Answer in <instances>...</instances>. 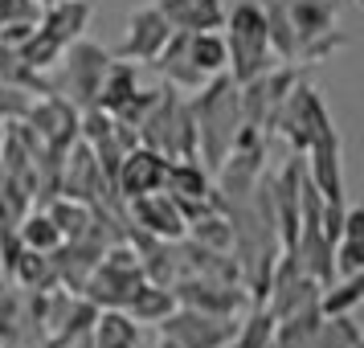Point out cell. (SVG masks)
Here are the masks:
<instances>
[{"label": "cell", "instance_id": "6da1fadb", "mask_svg": "<svg viewBox=\"0 0 364 348\" xmlns=\"http://www.w3.org/2000/svg\"><path fill=\"white\" fill-rule=\"evenodd\" d=\"M188 115L197 123V160L209 172L221 168L230 156L233 132L242 127V102H237V83L230 74H213L205 86L193 90L188 99Z\"/></svg>", "mask_w": 364, "mask_h": 348}, {"label": "cell", "instance_id": "7a4b0ae2", "mask_svg": "<svg viewBox=\"0 0 364 348\" xmlns=\"http://www.w3.org/2000/svg\"><path fill=\"white\" fill-rule=\"evenodd\" d=\"M225 53H230V74L233 83L242 86L250 78H258L266 70L274 66V53H270V41H266V21L258 0H237L233 9H225Z\"/></svg>", "mask_w": 364, "mask_h": 348}, {"label": "cell", "instance_id": "3957f363", "mask_svg": "<svg viewBox=\"0 0 364 348\" xmlns=\"http://www.w3.org/2000/svg\"><path fill=\"white\" fill-rule=\"evenodd\" d=\"M139 144L168 160H197V123L188 115V99L176 86H160V99L139 123Z\"/></svg>", "mask_w": 364, "mask_h": 348}, {"label": "cell", "instance_id": "277c9868", "mask_svg": "<svg viewBox=\"0 0 364 348\" xmlns=\"http://www.w3.org/2000/svg\"><path fill=\"white\" fill-rule=\"evenodd\" d=\"M58 66H62V74L53 78V95L70 99L78 111L95 107L99 83H102V74H107V66H111V53L102 50V46H95V41H86V37H78V41L66 46V53L58 58Z\"/></svg>", "mask_w": 364, "mask_h": 348}, {"label": "cell", "instance_id": "5b68a950", "mask_svg": "<svg viewBox=\"0 0 364 348\" xmlns=\"http://www.w3.org/2000/svg\"><path fill=\"white\" fill-rule=\"evenodd\" d=\"M328 127H336L331 115H328V107H323V99H319V90L307 86L303 78L287 90L279 115H274V123H270V132H279L295 152H307L315 135H323Z\"/></svg>", "mask_w": 364, "mask_h": 348}, {"label": "cell", "instance_id": "8992f818", "mask_svg": "<svg viewBox=\"0 0 364 348\" xmlns=\"http://www.w3.org/2000/svg\"><path fill=\"white\" fill-rule=\"evenodd\" d=\"M299 83V66L295 62H282V66H270L266 74L250 78V83L237 86V102H242V123L258 127V132L270 135V123L279 115L287 90Z\"/></svg>", "mask_w": 364, "mask_h": 348}, {"label": "cell", "instance_id": "52a82bcc", "mask_svg": "<svg viewBox=\"0 0 364 348\" xmlns=\"http://www.w3.org/2000/svg\"><path fill=\"white\" fill-rule=\"evenodd\" d=\"M160 336L176 340L181 348H225L233 340L237 315H213V312H197V307H181L168 312L160 324Z\"/></svg>", "mask_w": 364, "mask_h": 348}, {"label": "cell", "instance_id": "ba28073f", "mask_svg": "<svg viewBox=\"0 0 364 348\" xmlns=\"http://www.w3.org/2000/svg\"><path fill=\"white\" fill-rule=\"evenodd\" d=\"M172 291H176L181 307H197V312H213V315H242L250 307L246 287L217 283V279H205V275H181L172 283Z\"/></svg>", "mask_w": 364, "mask_h": 348}, {"label": "cell", "instance_id": "9c48e42d", "mask_svg": "<svg viewBox=\"0 0 364 348\" xmlns=\"http://www.w3.org/2000/svg\"><path fill=\"white\" fill-rule=\"evenodd\" d=\"M168 37H172V25L164 21V13L156 4H139V9H132V17H127V33L119 41L115 58L135 62V66H151L156 53L164 50Z\"/></svg>", "mask_w": 364, "mask_h": 348}, {"label": "cell", "instance_id": "30bf717a", "mask_svg": "<svg viewBox=\"0 0 364 348\" xmlns=\"http://www.w3.org/2000/svg\"><path fill=\"white\" fill-rule=\"evenodd\" d=\"M25 123L50 152H70V144L78 139V107L62 95H37V102H29L25 111Z\"/></svg>", "mask_w": 364, "mask_h": 348}, {"label": "cell", "instance_id": "8fae6325", "mask_svg": "<svg viewBox=\"0 0 364 348\" xmlns=\"http://www.w3.org/2000/svg\"><path fill=\"white\" fill-rule=\"evenodd\" d=\"M303 156H307L303 168H307L311 184L323 193V201H348V193H344V144H340V132L328 127L323 135H315L311 148L303 152Z\"/></svg>", "mask_w": 364, "mask_h": 348}, {"label": "cell", "instance_id": "7c38bea8", "mask_svg": "<svg viewBox=\"0 0 364 348\" xmlns=\"http://www.w3.org/2000/svg\"><path fill=\"white\" fill-rule=\"evenodd\" d=\"M168 164H172L168 156L144 148V144H135V148L123 156V164H119L115 193L123 201L144 197V193H160V189H164V176H168Z\"/></svg>", "mask_w": 364, "mask_h": 348}, {"label": "cell", "instance_id": "4fadbf2b", "mask_svg": "<svg viewBox=\"0 0 364 348\" xmlns=\"http://www.w3.org/2000/svg\"><path fill=\"white\" fill-rule=\"evenodd\" d=\"M127 221L139 226L144 233L164 238V242H181L184 238V217H181V209H176V201L168 197L164 189L127 201Z\"/></svg>", "mask_w": 364, "mask_h": 348}, {"label": "cell", "instance_id": "5bb4252c", "mask_svg": "<svg viewBox=\"0 0 364 348\" xmlns=\"http://www.w3.org/2000/svg\"><path fill=\"white\" fill-rule=\"evenodd\" d=\"M282 13L295 29V50L311 37H323L331 29H340V0H282Z\"/></svg>", "mask_w": 364, "mask_h": 348}, {"label": "cell", "instance_id": "9a60e30c", "mask_svg": "<svg viewBox=\"0 0 364 348\" xmlns=\"http://www.w3.org/2000/svg\"><path fill=\"white\" fill-rule=\"evenodd\" d=\"M151 66L160 70V74H164V83L176 86L181 95H193L197 86L209 83V78L193 66V58H188V33H181V29H172V37L164 41V50L156 53V62H151Z\"/></svg>", "mask_w": 364, "mask_h": 348}, {"label": "cell", "instance_id": "2e32d148", "mask_svg": "<svg viewBox=\"0 0 364 348\" xmlns=\"http://www.w3.org/2000/svg\"><path fill=\"white\" fill-rule=\"evenodd\" d=\"M151 4L181 33H205V29H221L225 25V4L221 0H151Z\"/></svg>", "mask_w": 364, "mask_h": 348}, {"label": "cell", "instance_id": "e0dca14e", "mask_svg": "<svg viewBox=\"0 0 364 348\" xmlns=\"http://www.w3.org/2000/svg\"><path fill=\"white\" fill-rule=\"evenodd\" d=\"M90 0H53V4H41V17L37 25L46 29L50 37H58L62 46L86 37V25H90Z\"/></svg>", "mask_w": 364, "mask_h": 348}, {"label": "cell", "instance_id": "ac0fdd59", "mask_svg": "<svg viewBox=\"0 0 364 348\" xmlns=\"http://www.w3.org/2000/svg\"><path fill=\"white\" fill-rule=\"evenodd\" d=\"M135 90H139V66L123 62V58L119 62L111 58V66H107V74H102V83H99V95H95V107L107 111V115H115Z\"/></svg>", "mask_w": 364, "mask_h": 348}, {"label": "cell", "instance_id": "d6986e66", "mask_svg": "<svg viewBox=\"0 0 364 348\" xmlns=\"http://www.w3.org/2000/svg\"><path fill=\"white\" fill-rule=\"evenodd\" d=\"M86 340L90 348H139V324L123 307H102Z\"/></svg>", "mask_w": 364, "mask_h": 348}, {"label": "cell", "instance_id": "ffe728a7", "mask_svg": "<svg viewBox=\"0 0 364 348\" xmlns=\"http://www.w3.org/2000/svg\"><path fill=\"white\" fill-rule=\"evenodd\" d=\"M123 312L132 315L135 324H160L168 312H176V291L172 287H160V283H139L132 291V299L123 303Z\"/></svg>", "mask_w": 364, "mask_h": 348}, {"label": "cell", "instance_id": "44dd1931", "mask_svg": "<svg viewBox=\"0 0 364 348\" xmlns=\"http://www.w3.org/2000/svg\"><path fill=\"white\" fill-rule=\"evenodd\" d=\"M0 83L13 86V90H25V95H53V78L50 74L25 66L21 53H17V46H4V41H0Z\"/></svg>", "mask_w": 364, "mask_h": 348}, {"label": "cell", "instance_id": "7402d4cb", "mask_svg": "<svg viewBox=\"0 0 364 348\" xmlns=\"http://www.w3.org/2000/svg\"><path fill=\"white\" fill-rule=\"evenodd\" d=\"M213 189V172L200 160H172L164 176V193L168 197H209Z\"/></svg>", "mask_w": 364, "mask_h": 348}, {"label": "cell", "instance_id": "603a6c76", "mask_svg": "<svg viewBox=\"0 0 364 348\" xmlns=\"http://www.w3.org/2000/svg\"><path fill=\"white\" fill-rule=\"evenodd\" d=\"M46 213H50V221L58 226V233H62V242H74V238H86V230H90V221H95V209L86 205V201H74V197H53L41 205Z\"/></svg>", "mask_w": 364, "mask_h": 348}, {"label": "cell", "instance_id": "cb8c5ba5", "mask_svg": "<svg viewBox=\"0 0 364 348\" xmlns=\"http://www.w3.org/2000/svg\"><path fill=\"white\" fill-rule=\"evenodd\" d=\"M274 336V315L266 303H250L246 312L237 315V328H233V340L225 348H266Z\"/></svg>", "mask_w": 364, "mask_h": 348}, {"label": "cell", "instance_id": "d4e9b609", "mask_svg": "<svg viewBox=\"0 0 364 348\" xmlns=\"http://www.w3.org/2000/svg\"><path fill=\"white\" fill-rule=\"evenodd\" d=\"M188 58H193V66H197L205 78L225 74V66H230V53H225V37H221V29L188 33Z\"/></svg>", "mask_w": 364, "mask_h": 348}, {"label": "cell", "instance_id": "484cf974", "mask_svg": "<svg viewBox=\"0 0 364 348\" xmlns=\"http://www.w3.org/2000/svg\"><path fill=\"white\" fill-rule=\"evenodd\" d=\"M9 279H17L25 291H53V287H58V275H53L50 254H41V250H29V246L21 250V258L13 263Z\"/></svg>", "mask_w": 364, "mask_h": 348}, {"label": "cell", "instance_id": "4316f807", "mask_svg": "<svg viewBox=\"0 0 364 348\" xmlns=\"http://www.w3.org/2000/svg\"><path fill=\"white\" fill-rule=\"evenodd\" d=\"M307 348H364V336L356 328L352 312L344 315H323L311 332V344Z\"/></svg>", "mask_w": 364, "mask_h": 348}, {"label": "cell", "instance_id": "83f0119b", "mask_svg": "<svg viewBox=\"0 0 364 348\" xmlns=\"http://www.w3.org/2000/svg\"><path fill=\"white\" fill-rule=\"evenodd\" d=\"M262 9V21H266V41H270V53L279 62H295V29L282 13V0H258Z\"/></svg>", "mask_w": 364, "mask_h": 348}, {"label": "cell", "instance_id": "f1b7e54d", "mask_svg": "<svg viewBox=\"0 0 364 348\" xmlns=\"http://www.w3.org/2000/svg\"><path fill=\"white\" fill-rule=\"evenodd\" d=\"M17 53H21V62H25V66H33V70H41V74H50V70L58 66V58L66 53V46L37 25L33 33H29V37L17 46Z\"/></svg>", "mask_w": 364, "mask_h": 348}, {"label": "cell", "instance_id": "f546056e", "mask_svg": "<svg viewBox=\"0 0 364 348\" xmlns=\"http://www.w3.org/2000/svg\"><path fill=\"white\" fill-rule=\"evenodd\" d=\"M17 238L29 250H41V254H50V250L62 246V233H58V226L50 221L46 209H29V213L21 217L17 221Z\"/></svg>", "mask_w": 364, "mask_h": 348}, {"label": "cell", "instance_id": "4dcf8cb0", "mask_svg": "<svg viewBox=\"0 0 364 348\" xmlns=\"http://www.w3.org/2000/svg\"><path fill=\"white\" fill-rule=\"evenodd\" d=\"M360 299H364V275L336 279L319 291V315H344V312H352Z\"/></svg>", "mask_w": 364, "mask_h": 348}, {"label": "cell", "instance_id": "1f68e13d", "mask_svg": "<svg viewBox=\"0 0 364 348\" xmlns=\"http://www.w3.org/2000/svg\"><path fill=\"white\" fill-rule=\"evenodd\" d=\"M184 238H193V242H200V246H213V250H233V226L225 213H205L200 221H193L188 230H184Z\"/></svg>", "mask_w": 364, "mask_h": 348}, {"label": "cell", "instance_id": "d6a6232c", "mask_svg": "<svg viewBox=\"0 0 364 348\" xmlns=\"http://www.w3.org/2000/svg\"><path fill=\"white\" fill-rule=\"evenodd\" d=\"M352 46V37L344 33V29H331V33L323 37H311V41H303L295 50V66H319V62H328L331 53H340Z\"/></svg>", "mask_w": 364, "mask_h": 348}, {"label": "cell", "instance_id": "836d02e7", "mask_svg": "<svg viewBox=\"0 0 364 348\" xmlns=\"http://www.w3.org/2000/svg\"><path fill=\"white\" fill-rule=\"evenodd\" d=\"M331 266H336V279L364 275V238H336V246H331Z\"/></svg>", "mask_w": 364, "mask_h": 348}, {"label": "cell", "instance_id": "e575fe53", "mask_svg": "<svg viewBox=\"0 0 364 348\" xmlns=\"http://www.w3.org/2000/svg\"><path fill=\"white\" fill-rule=\"evenodd\" d=\"M156 99H160V90H144V86H139V90H135L132 99H127V102H123V107L115 111V119L132 123L135 132H139V123H144V115L151 111V102H156Z\"/></svg>", "mask_w": 364, "mask_h": 348}, {"label": "cell", "instance_id": "d590c367", "mask_svg": "<svg viewBox=\"0 0 364 348\" xmlns=\"http://www.w3.org/2000/svg\"><path fill=\"white\" fill-rule=\"evenodd\" d=\"M29 102H33V95H25V90H13V86H4V83H0V123L25 119Z\"/></svg>", "mask_w": 364, "mask_h": 348}, {"label": "cell", "instance_id": "8d00e7d4", "mask_svg": "<svg viewBox=\"0 0 364 348\" xmlns=\"http://www.w3.org/2000/svg\"><path fill=\"white\" fill-rule=\"evenodd\" d=\"M37 17H41L37 0H0V29L13 25V21H37Z\"/></svg>", "mask_w": 364, "mask_h": 348}, {"label": "cell", "instance_id": "74e56055", "mask_svg": "<svg viewBox=\"0 0 364 348\" xmlns=\"http://www.w3.org/2000/svg\"><path fill=\"white\" fill-rule=\"evenodd\" d=\"M151 348H181V344H176V340H168V336H160V340H156Z\"/></svg>", "mask_w": 364, "mask_h": 348}, {"label": "cell", "instance_id": "f35d334b", "mask_svg": "<svg viewBox=\"0 0 364 348\" xmlns=\"http://www.w3.org/2000/svg\"><path fill=\"white\" fill-rule=\"evenodd\" d=\"M352 4H356V9H360V4H364V0H352Z\"/></svg>", "mask_w": 364, "mask_h": 348}, {"label": "cell", "instance_id": "ab89813d", "mask_svg": "<svg viewBox=\"0 0 364 348\" xmlns=\"http://www.w3.org/2000/svg\"><path fill=\"white\" fill-rule=\"evenodd\" d=\"M37 4H53V0H37Z\"/></svg>", "mask_w": 364, "mask_h": 348}]
</instances>
